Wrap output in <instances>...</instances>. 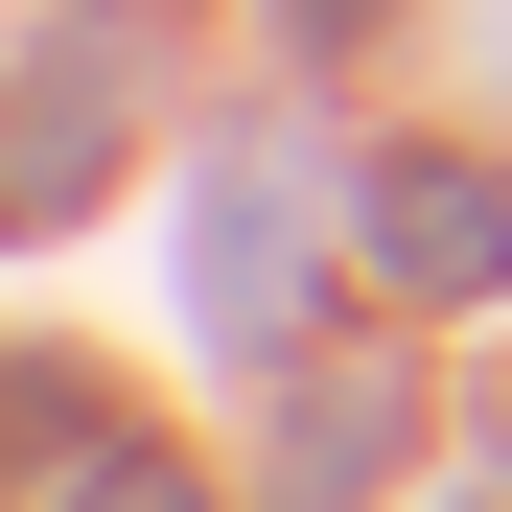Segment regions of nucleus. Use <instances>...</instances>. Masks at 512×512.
<instances>
[{"instance_id": "f257e3e1", "label": "nucleus", "mask_w": 512, "mask_h": 512, "mask_svg": "<svg viewBox=\"0 0 512 512\" xmlns=\"http://www.w3.org/2000/svg\"><path fill=\"white\" fill-rule=\"evenodd\" d=\"M373 256L419 303H489L512 280V187H489V163H396V187H373Z\"/></svg>"}, {"instance_id": "f03ea898", "label": "nucleus", "mask_w": 512, "mask_h": 512, "mask_svg": "<svg viewBox=\"0 0 512 512\" xmlns=\"http://www.w3.org/2000/svg\"><path fill=\"white\" fill-rule=\"evenodd\" d=\"M70 512H187V489H163V466H94V489H70Z\"/></svg>"}]
</instances>
